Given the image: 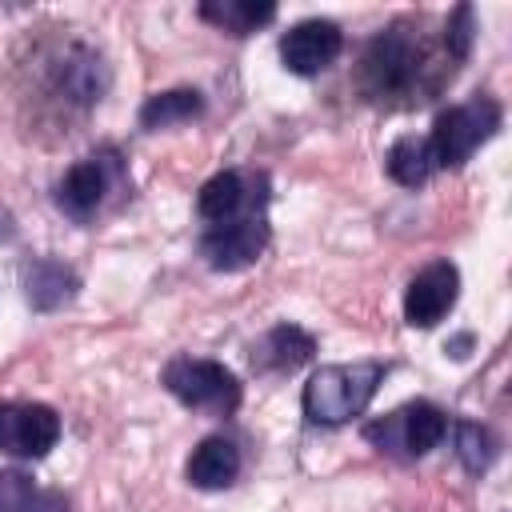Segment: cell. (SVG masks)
Segmentation results:
<instances>
[{
    "label": "cell",
    "mask_w": 512,
    "mask_h": 512,
    "mask_svg": "<svg viewBox=\"0 0 512 512\" xmlns=\"http://www.w3.org/2000/svg\"><path fill=\"white\" fill-rule=\"evenodd\" d=\"M436 88L432 80V56L424 48V36L412 24H392L376 32L360 56V92L376 104H388L396 96L424 100Z\"/></svg>",
    "instance_id": "6da1fadb"
},
{
    "label": "cell",
    "mask_w": 512,
    "mask_h": 512,
    "mask_svg": "<svg viewBox=\"0 0 512 512\" xmlns=\"http://www.w3.org/2000/svg\"><path fill=\"white\" fill-rule=\"evenodd\" d=\"M384 364L380 360H360V364H324L308 376L304 384V416L312 424L336 428L348 424L352 416H360L368 408V400L376 396L380 380H384Z\"/></svg>",
    "instance_id": "7a4b0ae2"
},
{
    "label": "cell",
    "mask_w": 512,
    "mask_h": 512,
    "mask_svg": "<svg viewBox=\"0 0 512 512\" xmlns=\"http://www.w3.org/2000/svg\"><path fill=\"white\" fill-rule=\"evenodd\" d=\"M504 112L492 96H472L456 108H444L428 132V152L436 168H460L484 140L496 136Z\"/></svg>",
    "instance_id": "3957f363"
},
{
    "label": "cell",
    "mask_w": 512,
    "mask_h": 512,
    "mask_svg": "<svg viewBox=\"0 0 512 512\" xmlns=\"http://www.w3.org/2000/svg\"><path fill=\"white\" fill-rule=\"evenodd\" d=\"M160 380H164V388H168L180 404H188V408H196V412L232 416V412L240 408V380H236L224 364H216V360L176 356V360L164 364Z\"/></svg>",
    "instance_id": "277c9868"
},
{
    "label": "cell",
    "mask_w": 512,
    "mask_h": 512,
    "mask_svg": "<svg viewBox=\"0 0 512 512\" xmlns=\"http://www.w3.org/2000/svg\"><path fill=\"white\" fill-rule=\"evenodd\" d=\"M444 428H448V416L428 404V400H416V404H404L400 412L376 420L364 428V436L384 448V452H400V456H424L432 452L440 440H444Z\"/></svg>",
    "instance_id": "5b68a950"
},
{
    "label": "cell",
    "mask_w": 512,
    "mask_h": 512,
    "mask_svg": "<svg viewBox=\"0 0 512 512\" xmlns=\"http://www.w3.org/2000/svg\"><path fill=\"white\" fill-rule=\"evenodd\" d=\"M268 248V220H264V204L240 212L228 224H216L200 236V256L216 268V272H236L260 260V252Z\"/></svg>",
    "instance_id": "8992f818"
},
{
    "label": "cell",
    "mask_w": 512,
    "mask_h": 512,
    "mask_svg": "<svg viewBox=\"0 0 512 512\" xmlns=\"http://www.w3.org/2000/svg\"><path fill=\"white\" fill-rule=\"evenodd\" d=\"M60 440V416L48 404H0V452L40 460Z\"/></svg>",
    "instance_id": "52a82bcc"
},
{
    "label": "cell",
    "mask_w": 512,
    "mask_h": 512,
    "mask_svg": "<svg viewBox=\"0 0 512 512\" xmlns=\"http://www.w3.org/2000/svg\"><path fill=\"white\" fill-rule=\"evenodd\" d=\"M456 296H460V272H456V264L436 260V264H428L424 272L412 276V284L404 292V320L412 328H432V324H440L452 312Z\"/></svg>",
    "instance_id": "ba28073f"
},
{
    "label": "cell",
    "mask_w": 512,
    "mask_h": 512,
    "mask_svg": "<svg viewBox=\"0 0 512 512\" xmlns=\"http://www.w3.org/2000/svg\"><path fill=\"white\" fill-rule=\"evenodd\" d=\"M52 64V92L68 104H96L108 88V68L100 60V52H92L88 44H64L60 56L48 60Z\"/></svg>",
    "instance_id": "9c48e42d"
},
{
    "label": "cell",
    "mask_w": 512,
    "mask_h": 512,
    "mask_svg": "<svg viewBox=\"0 0 512 512\" xmlns=\"http://www.w3.org/2000/svg\"><path fill=\"white\" fill-rule=\"evenodd\" d=\"M340 48H344V32L332 20H300L284 32L280 60L296 76H316L340 56Z\"/></svg>",
    "instance_id": "30bf717a"
},
{
    "label": "cell",
    "mask_w": 512,
    "mask_h": 512,
    "mask_svg": "<svg viewBox=\"0 0 512 512\" xmlns=\"http://www.w3.org/2000/svg\"><path fill=\"white\" fill-rule=\"evenodd\" d=\"M108 176H112L108 156H88V160L72 164V168L64 172V180L56 184V204H60L72 220H88V216L100 208L104 192H108Z\"/></svg>",
    "instance_id": "8fae6325"
},
{
    "label": "cell",
    "mask_w": 512,
    "mask_h": 512,
    "mask_svg": "<svg viewBox=\"0 0 512 512\" xmlns=\"http://www.w3.org/2000/svg\"><path fill=\"white\" fill-rule=\"evenodd\" d=\"M316 352V340L300 324H276L252 344V368L256 372H292L308 364Z\"/></svg>",
    "instance_id": "7c38bea8"
},
{
    "label": "cell",
    "mask_w": 512,
    "mask_h": 512,
    "mask_svg": "<svg viewBox=\"0 0 512 512\" xmlns=\"http://www.w3.org/2000/svg\"><path fill=\"white\" fill-rule=\"evenodd\" d=\"M188 484L192 488H204V492H216V488H228L236 476H240V448L224 436H208L192 448L188 456Z\"/></svg>",
    "instance_id": "4fadbf2b"
},
{
    "label": "cell",
    "mask_w": 512,
    "mask_h": 512,
    "mask_svg": "<svg viewBox=\"0 0 512 512\" xmlns=\"http://www.w3.org/2000/svg\"><path fill=\"white\" fill-rule=\"evenodd\" d=\"M248 200H260V196L248 192V184H244L240 172H216L212 180H204V188H200V196H196V212L216 228V224L236 220ZM252 208H256V204H252Z\"/></svg>",
    "instance_id": "5bb4252c"
},
{
    "label": "cell",
    "mask_w": 512,
    "mask_h": 512,
    "mask_svg": "<svg viewBox=\"0 0 512 512\" xmlns=\"http://www.w3.org/2000/svg\"><path fill=\"white\" fill-rule=\"evenodd\" d=\"M24 296L36 312H52L76 296V276L56 260H36L24 272Z\"/></svg>",
    "instance_id": "9a60e30c"
},
{
    "label": "cell",
    "mask_w": 512,
    "mask_h": 512,
    "mask_svg": "<svg viewBox=\"0 0 512 512\" xmlns=\"http://www.w3.org/2000/svg\"><path fill=\"white\" fill-rule=\"evenodd\" d=\"M272 16H276V4H268V0H260V4L256 0H204L200 4V20L232 32V36H248L252 28L268 24Z\"/></svg>",
    "instance_id": "2e32d148"
},
{
    "label": "cell",
    "mask_w": 512,
    "mask_h": 512,
    "mask_svg": "<svg viewBox=\"0 0 512 512\" xmlns=\"http://www.w3.org/2000/svg\"><path fill=\"white\" fill-rule=\"evenodd\" d=\"M204 112V96L196 88H172V92H156L144 100L140 108V128H172L184 120H196Z\"/></svg>",
    "instance_id": "e0dca14e"
},
{
    "label": "cell",
    "mask_w": 512,
    "mask_h": 512,
    "mask_svg": "<svg viewBox=\"0 0 512 512\" xmlns=\"http://www.w3.org/2000/svg\"><path fill=\"white\" fill-rule=\"evenodd\" d=\"M384 168H388V176H392L396 184H404V188H416V184H424V180L436 172L432 152H428V140H420V136H400V140L388 148Z\"/></svg>",
    "instance_id": "ac0fdd59"
},
{
    "label": "cell",
    "mask_w": 512,
    "mask_h": 512,
    "mask_svg": "<svg viewBox=\"0 0 512 512\" xmlns=\"http://www.w3.org/2000/svg\"><path fill=\"white\" fill-rule=\"evenodd\" d=\"M456 456H460V464L472 472V476H480L492 460H496V440H492V432L488 428H480V424H456Z\"/></svg>",
    "instance_id": "d6986e66"
},
{
    "label": "cell",
    "mask_w": 512,
    "mask_h": 512,
    "mask_svg": "<svg viewBox=\"0 0 512 512\" xmlns=\"http://www.w3.org/2000/svg\"><path fill=\"white\" fill-rule=\"evenodd\" d=\"M472 32H476L472 4H460V8L448 16V28H444V52H448L452 64L468 60V52H472Z\"/></svg>",
    "instance_id": "ffe728a7"
},
{
    "label": "cell",
    "mask_w": 512,
    "mask_h": 512,
    "mask_svg": "<svg viewBox=\"0 0 512 512\" xmlns=\"http://www.w3.org/2000/svg\"><path fill=\"white\" fill-rule=\"evenodd\" d=\"M36 496V484L20 468H0V512H24Z\"/></svg>",
    "instance_id": "44dd1931"
},
{
    "label": "cell",
    "mask_w": 512,
    "mask_h": 512,
    "mask_svg": "<svg viewBox=\"0 0 512 512\" xmlns=\"http://www.w3.org/2000/svg\"><path fill=\"white\" fill-rule=\"evenodd\" d=\"M24 512H68V496H64V492H52V488H48V492L36 488V496L28 500Z\"/></svg>",
    "instance_id": "7402d4cb"
},
{
    "label": "cell",
    "mask_w": 512,
    "mask_h": 512,
    "mask_svg": "<svg viewBox=\"0 0 512 512\" xmlns=\"http://www.w3.org/2000/svg\"><path fill=\"white\" fill-rule=\"evenodd\" d=\"M468 344H472V340H468V336H460V340H452V356H468V352H464V348H468Z\"/></svg>",
    "instance_id": "603a6c76"
}]
</instances>
